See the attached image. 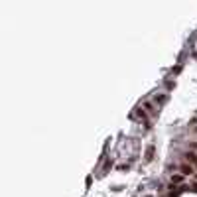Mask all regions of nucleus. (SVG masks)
<instances>
[{"instance_id":"0eeeda50","label":"nucleus","mask_w":197,"mask_h":197,"mask_svg":"<svg viewBox=\"0 0 197 197\" xmlns=\"http://www.w3.org/2000/svg\"><path fill=\"white\" fill-rule=\"evenodd\" d=\"M193 177H195V181H197V173H195V176H193Z\"/></svg>"},{"instance_id":"f03ea898","label":"nucleus","mask_w":197,"mask_h":197,"mask_svg":"<svg viewBox=\"0 0 197 197\" xmlns=\"http://www.w3.org/2000/svg\"><path fill=\"white\" fill-rule=\"evenodd\" d=\"M183 173H176V176H173V173H171V185H176V183H181V181H183Z\"/></svg>"},{"instance_id":"f257e3e1","label":"nucleus","mask_w":197,"mask_h":197,"mask_svg":"<svg viewBox=\"0 0 197 197\" xmlns=\"http://www.w3.org/2000/svg\"><path fill=\"white\" fill-rule=\"evenodd\" d=\"M181 173H183V176H193L195 170H193V166H191V164H183V166H181Z\"/></svg>"},{"instance_id":"7ed1b4c3","label":"nucleus","mask_w":197,"mask_h":197,"mask_svg":"<svg viewBox=\"0 0 197 197\" xmlns=\"http://www.w3.org/2000/svg\"><path fill=\"white\" fill-rule=\"evenodd\" d=\"M144 108H146V111H148V112H150L152 116H156V114H158V111H156V106L152 105V103H144Z\"/></svg>"},{"instance_id":"20e7f679","label":"nucleus","mask_w":197,"mask_h":197,"mask_svg":"<svg viewBox=\"0 0 197 197\" xmlns=\"http://www.w3.org/2000/svg\"><path fill=\"white\" fill-rule=\"evenodd\" d=\"M185 160H187L189 164H197V156L193 152H187V154H185Z\"/></svg>"},{"instance_id":"6e6552de","label":"nucleus","mask_w":197,"mask_h":197,"mask_svg":"<svg viewBox=\"0 0 197 197\" xmlns=\"http://www.w3.org/2000/svg\"><path fill=\"white\" fill-rule=\"evenodd\" d=\"M146 197H152V195H146Z\"/></svg>"},{"instance_id":"423d86ee","label":"nucleus","mask_w":197,"mask_h":197,"mask_svg":"<svg viewBox=\"0 0 197 197\" xmlns=\"http://www.w3.org/2000/svg\"><path fill=\"white\" fill-rule=\"evenodd\" d=\"M193 189H195V191H197V181H195V185H193Z\"/></svg>"},{"instance_id":"39448f33","label":"nucleus","mask_w":197,"mask_h":197,"mask_svg":"<svg viewBox=\"0 0 197 197\" xmlns=\"http://www.w3.org/2000/svg\"><path fill=\"white\" fill-rule=\"evenodd\" d=\"M152 156H154V146H148V150H146V162H150Z\"/></svg>"}]
</instances>
